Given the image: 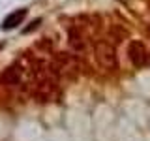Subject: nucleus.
Listing matches in <instances>:
<instances>
[{
    "instance_id": "nucleus-3",
    "label": "nucleus",
    "mask_w": 150,
    "mask_h": 141,
    "mask_svg": "<svg viewBox=\"0 0 150 141\" xmlns=\"http://www.w3.org/2000/svg\"><path fill=\"white\" fill-rule=\"evenodd\" d=\"M25 17H26V9L25 8H19V9H15V11H11L2 21V30H11V28L19 26L23 21H25Z\"/></svg>"
},
{
    "instance_id": "nucleus-4",
    "label": "nucleus",
    "mask_w": 150,
    "mask_h": 141,
    "mask_svg": "<svg viewBox=\"0 0 150 141\" xmlns=\"http://www.w3.org/2000/svg\"><path fill=\"white\" fill-rule=\"evenodd\" d=\"M21 77H23V72L19 70V66H11L2 73V81L6 85H17L21 81Z\"/></svg>"
},
{
    "instance_id": "nucleus-1",
    "label": "nucleus",
    "mask_w": 150,
    "mask_h": 141,
    "mask_svg": "<svg viewBox=\"0 0 150 141\" xmlns=\"http://www.w3.org/2000/svg\"><path fill=\"white\" fill-rule=\"evenodd\" d=\"M128 58L129 62L135 66V68H143L150 62V53H148V47L139 40L129 41L128 45Z\"/></svg>"
},
{
    "instance_id": "nucleus-2",
    "label": "nucleus",
    "mask_w": 150,
    "mask_h": 141,
    "mask_svg": "<svg viewBox=\"0 0 150 141\" xmlns=\"http://www.w3.org/2000/svg\"><path fill=\"white\" fill-rule=\"evenodd\" d=\"M96 58L103 68H107V70L115 68L116 66V51H115V47L111 43H107V41L96 43Z\"/></svg>"
}]
</instances>
